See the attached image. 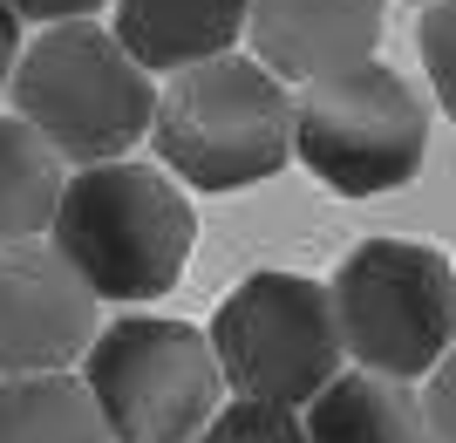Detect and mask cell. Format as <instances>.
Masks as SVG:
<instances>
[{
	"instance_id": "5bb4252c",
	"label": "cell",
	"mask_w": 456,
	"mask_h": 443,
	"mask_svg": "<svg viewBox=\"0 0 456 443\" xmlns=\"http://www.w3.org/2000/svg\"><path fill=\"white\" fill-rule=\"evenodd\" d=\"M191 443H306V416L286 409V403H252V396H239V403H218V416Z\"/></svg>"
},
{
	"instance_id": "277c9868",
	"label": "cell",
	"mask_w": 456,
	"mask_h": 443,
	"mask_svg": "<svg viewBox=\"0 0 456 443\" xmlns=\"http://www.w3.org/2000/svg\"><path fill=\"white\" fill-rule=\"evenodd\" d=\"M293 157L341 198L402 192L429 157V103L388 62H354L341 76L300 82Z\"/></svg>"
},
{
	"instance_id": "3957f363",
	"label": "cell",
	"mask_w": 456,
	"mask_h": 443,
	"mask_svg": "<svg viewBox=\"0 0 456 443\" xmlns=\"http://www.w3.org/2000/svg\"><path fill=\"white\" fill-rule=\"evenodd\" d=\"M7 103H14L20 123H35V130L55 144V157L76 171V164L130 157L136 144L151 136L157 82L110 28L61 21V28H41L35 41H20Z\"/></svg>"
},
{
	"instance_id": "8fae6325",
	"label": "cell",
	"mask_w": 456,
	"mask_h": 443,
	"mask_svg": "<svg viewBox=\"0 0 456 443\" xmlns=\"http://www.w3.org/2000/svg\"><path fill=\"white\" fill-rule=\"evenodd\" d=\"M306 443H436V430L409 382L375 368H354V375L341 368L306 403Z\"/></svg>"
},
{
	"instance_id": "e0dca14e",
	"label": "cell",
	"mask_w": 456,
	"mask_h": 443,
	"mask_svg": "<svg viewBox=\"0 0 456 443\" xmlns=\"http://www.w3.org/2000/svg\"><path fill=\"white\" fill-rule=\"evenodd\" d=\"M28 28H61V21H95L110 0H7Z\"/></svg>"
},
{
	"instance_id": "ac0fdd59",
	"label": "cell",
	"mask_w": 456,
	"mask_h": 443,
	"mask_svg": "<svg viewBox=\"0 0 456 443\" xmlns=\"http://www.w3.org/2000/svg\"><path fill=\"white\" fill-rule=\"evenodd\" d=\"M20 28H28V21L14 14V7H7V0H0V103H7V82H14V62H20Z\"/></svg>"
},
{
	"instance_id": "6da1fadb",
	"label": "cell",
	"mask_w": 456,
	"mask_h": 443,
	"mask_svg": "<svg viewBox=\"0 0 456 443\" xmlns=\"http://www.w3.org/2000/svg\"><path fill=\"white\" fill-rule=\"evenodd\" d=\"M191 239H198V212L184 185L164 164H136V157L76 164L48 226V246L89 280L95 300L116 308L164 300L184 280Z\"/></svg>"
},
{
	"instance_id": "30bf717a",
	"label": "cell",
	"mask_w": 456,
	"mask_h": 443,
	"mask_svg": "<svg viewBox=\"0 0 456 443\" xmlns=\"http://www.w3.org/2000/svg\"><path fill=\"white\" fill-rule=\"evenodd\" d=\"M252 0H110V35L151 76H177L246 41Z\"/></svg>"
},
{
	"instance_id": "d6986e66",
	"label": "cell",
	"mask_w": 456,
	"mask_h": 443,
	"mask_svg": "<svg viewBox=\"0 0 456 443\" xmlns=\"http://www.w3.org/2000/svg\"><path fill=\"white\" fill-rule=\"evenodd\" d=\"M416 7H429V0H416Z\"/></svg>"
},
{
	"instance_id": "9a60e30c",
	"label": "cell",
	"mask_w": 456,
	"mask_h": 443,
	"mask_svg": "<svg viewBox=\"0 0 456 443\" xmlns=\"http://www.w3.org/2000/svg\"><path fill=\"white\" fill-rule=\"evenodd\" d=\"M422 69H429V89H436L443 116H456V0H429L422 7Z\"/></svg>"
},
{
	"instance_id": "4fadbf2b",
	"label": "cell",
	"mask_w": 456,
	"mask_h": 443,
	"mask_svg": "<svg viewBox=\"0 0 456 443\" xmlns=\"http://www.w3.org/2000/svg\"><path fill=\"white\" fill-rule=\"evenodd\" d=\"M61 185H69V164L55 157V144H48L35 123L0 116V246L48 239Z\"/></svg>"
},
{
	"instance_id": "9c48e42d",
	"label": "cell",
	"mask_w": 456,
	"mask_h": 443,
	"mask_svg": "<svg viewBox=\"0 0 456 443\" xmlns=\"http://www.w3.org/2000/svg\"><path fill=\"white\" fill-rule=\"evenodd\" d=\"M388 0H252L246 41L280 82H321L375 62Z\"/></svg>"
},
{
	"instance_id": "2e32d148",
	"label": "cell",
	"mask_w": 456,
	"mask_h": 443,
	"mask_svg": "<svg viewBox=\"0 0 456 443\" xmlns=\"http://www.w3.org/2000/svg\"><path fill=\"white\" fill-rule=\"evenodd\" d=\"M422 409H429L436 443H456V341H450V355L429 368V396H422Z\"/></svg>"
},
{
	"instance_id": "5b68a950",
	"label": "cell",
	"mask_w": 456,
	"mask_h": 443,
	"mask_svg": "<svg viewBox=\"0 0 456 443\" xmlns=\"http://www.w3.org/2000/svg\"><path fill=\"white\" fill-rule=\"evenodd\" d=\"M82 382L116 443H191L225 403L211 334L171 314H123L95 328Z\"/></svg>"
},
{
	"instance_id": "7a4b0ae2",
	"label": "cell",
	"mask_w": 456,
	"mask_h": 443,
	"mask_svg": "<svg viewBox=\"0 0 456 443\" xmlns=\"http://www.w3.org/2000/svg\"><path fill=\"white\" fill-rule=\"evenodd\" d=\"M157 164L191 192H246L293 157V96L259 55H211L157 89Z\"/></svg>"
},
{
	"instance_id": "8992f818",
	"label": "cell",
	"mask_w": 456,
	"mask_h": 443,
	"mask_svg": "<svg viewBox=\"0 0 456 443\" xmlns=\"http://www.w3.org/2000/svg\"><path fill=\"white\" fill-rule=\"evenodd\" d=\"M354 368L416 382L456 341V267L422 239H362L327 280Z\"/></svg>"
},
{
	"instance_id": "7c38bea8",
	"label": "cell",
	"mask_w": 456,
	"mask_h": 443,
	"mask_svg": "<svg viewBox=\"0 0 456 443\" xmlns=\"http://www.w3.org/2000/svg\"><path fill=\"white\" fill-rule=\"evenodd\" d=\"M0 443H116L76 368L0 375Z\"/></svg>"
},
{
	"instance_id": "52a82bcc",
	"label": "cell",
	"mask_w": 456,
	"mask_h": 443,
	"mask_svg": "<svg viewBox=\"0 0 456 443\" xmlns=\"http://www.w3.org/2000/svg\"><path fill=\"white\" fill-rule=\"evenodd\" d=\"M211 355L225 368V389H239L252 403H286V409H306L347 362L327 287L306 273H273V267L246 273L218 300Z\"/></svg>"
},
{
	"instance_id": "ba28073f",
	"label": "cell",
	"mask_w": 456,
	"mask_h": 443,
	"mask_svg": "<svg viewBox=\"0 0 456 443\" xmlns=\"http://www.w3.org/2000/svg\"><path fill=\"white\" fill-rule=\"evenodd\" d=\"M102 328V300L41 239L0 246V375L76 368Z\"/></svg>"
}]
</instances>
